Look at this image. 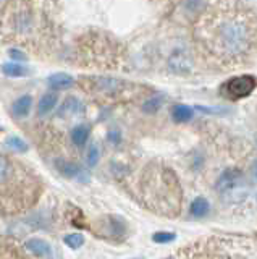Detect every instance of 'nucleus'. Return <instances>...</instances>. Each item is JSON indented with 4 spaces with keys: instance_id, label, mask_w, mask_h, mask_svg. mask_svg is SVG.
I'll use <instances>...</instances> for the list:
<instances>
[{
    "instance_id": "obj_1",
    "label": "nucleus",
    "mask_w": 257,
    "mask_h": 259,
    "mask_svg": "<svg viewBox=\"0 0 257 259\" xmlns=\"http://www.w3.org/2000/svg\"><path fill=\"white\" fill-rule=\"evenodd\" d=\"M194 36L205 60L236 68L257 54V12L239 2L219 4L200 16Z\"/></svg>"
},
{
    "instance_id": "obj_2",
    "label": "nucleus",
    "mask_w": 257,
    "mask_h": 259,
    "mask_svg": "<svg viewBox=\"0 0 257 259\" xmlns=\"http://www.w3.org/2000/svg\"><path fill=\"white\" fill-rule=\"evenodd\" d=\"M0 39L50 57L62 42L59 0H5L0 7Z\"/></svg>"
},
{
    "instance_id": "obj_3",
    "label": "nucleus",
    "mask_w": 257,
    "mask_h": 259,
    "mask_svg": "<svg viewBox=\"0 0 257 259\" xmlns=\"http://www.w3.org/2000/svg\"><path fill=\"white\" fill-rule=\"evenodd\" d=\"M44 193V180L33 167L0 151V215L28 214Z\"/></svg>"
},
{
    "instance_id": "obj_4",
    "label": "nucleus",
    "mask_w": 257,
    "mask_h": 259,
    "mask_svg": "<svg viewBox=\"0 0 257 259\" xmlns=\"http://www.w3.org/2000/svg\"><path fill=\"white\" fill-rule=\"evenodd\" d=\"M139 196L144 206L160 215L180 214L183 191L172 168L160 164H149L139 177Z\"/></svg>"
},
{
    "instance_id": "obj_5",
    "label": "nucleus",
    "mask_w": 257,
    "mask_h": 259,
    "mask_svg": "<svg viewBox=\"0 0 257 259\" xmlns=\"http://www.w3.org/2000/svg\"><path fill=\"white\" fill-rule=\"evenodd\" d=\"M123 47L104 31H87L75 40L68 60L84 68L117 70L123 60Z\"/></svg>"
},
{
    "instance_id": "obj_6",
    "label": "nucleus",
    "mask_w": 257,
    "mask_h": 259,
    "mask_svg": "<svg viewBox=\"0 0 257 259\" xmlns=\"http://www.w3.org/2000/svg\"><path fill=\"white\" fill-rule=\"evenodd\" d=\"M78 86L97 102L130 101L147 91V88L141 84L109 76H81L78 79Z\"/></svg>"
},
{
    "instance_id": "obj_7",
    "label": "nucleus",
    "mask_w": 257,
    "mask_h": 259,
    "mask_svg": "<svg viewBox=\"0 0 257 259\" xmlns=\"http://www.w3.org/2000/svg\"><path fill=\"white\" fill-rule=\"evenodd\" d=\"M255 88V78L251 75H241L228 79L227 83H223L220 88V93L223 97H227L230 101H238L247 97L254 91Z\"/></svg>"
},
{
    "instance_id": "obj_8",
    "label": "nucleus",
    "mask_w": 257,
    "mask_h": 259,
    "mask_svg": "<svg viewBox=\"0 0 257 259\" xmlns=\"http://www.w3.org/2000/svg\"><path fill=\"white\" fill-rule=\"evenodd\" d=\"M97 237L110 241H122L126 237V224L123 219L115 215H107L99 222Z\"/></svg>"
},
{
    "instance_id": "obj_9",
    "label": "nucleus",
    "mask_w": 257,
    "mask_h": 259,
    "mask_svg": "<svg viewBox=\"0 0 257 259\" xmlns=\"http://www.w3.org/2000/svg\"><path fill=\"white\" fill-rule=\"evenodd\" d=\"M243 183V172L238 168H227L225 172L220 175V178L217 180L215 188L219 193H228L231 190L238 188V186Z\"/></svg>"
},
{
    "instance_id": "obj_10",
    "label": "nucleus",
    "mask_w": 257,
    "mask_h": 259,
    "mask_svg": "<svg viewBox=\"0 0 257 259\" xmlns=\"http://www.w3.org/2000/svg\"><path fill=\"white\" fill-rule=\"evenodd\" d=\"M89 135H91V126L81 123V125H76L73 130L70 132V143L75 146V148H84V144L89 140Z\"/></svg>"
},
{
    "instance_id": "obj_11",
    "label": "nucleus",
    "mask_w": 257,
    "mask_h": 259,
    "mask_svg": "<svg viewBox=\"0 0 257 259\" xmlns=\"http://www.w3.org/2000/svg\"><path fill=\"white\" fill-rule=\"evenodd\" d=\"M57 101H59V96H57V91H49L45 93L41 101H39V107H37V112L39 115H47L49 112H52L55 109V105H57Z\"/></svg>"
},
{
    "instance_id": "obj_12",
    "label": "nucleus",
    "mask_w": 257,
    "mask_h": 259,
    "mask_svg": "<svg viewBox=\"0 0 257 259\" xmlns=\"http://www.w3.org/2000/svg\"><path fill=\"white\" fill-rule=\"evenodd\" d=\"M75 83V79L71 78L67 73H57V75H52L49 78V86L54 91H60V89H68Z\"/></svg>"
},
{
    "instance_id": "obj_13",
    "label": "nucleus",
    "mask_w": 257,
    "mask_h": 259,
    "mask_svg": "<svg viewBox=\"0 0 257 259\" xmlns=\"http://www.w3.org/2000/svg\"><path fill=\"white\" fill-rule=\"evenodd\" d=\"M83 110V104L81 101L78 99L75 96H70L68 99H65L63 105L59 109V117H63V115H75V113H79Z\"/></svg>"
},
{
    "instance_id": "obj_14",
    "label": "nucleus",
    "mask_w": 257,
    "mask_h": 259,
    "mask_svg": "<svg viewBox=\"0 0 257 259\" xmlns=\"http://www.w3.org/2000/svg\"><path fill=\"white\" fill-rule=\"evenodd\" d=\"M26 248L36 256H50L52 254V248L47 241L39 240V238H33L26 243Z\"/></svg>"
},
{
    "instance_id": "obj_15",
    "label": "nucleus",
    "mask_w": 257,
    "mask_h": 259,
    "mask_svg": "<svg viewBox=\"0 0 257 259\" xmlns=\"http://www.w3.org/2000/svg\"><path fill=\"white\" fill-rule=\"evenodd\" d=\"M2 73L7 76H12V78H20V76L29 75V70H28V67H25V65H21L18 62H12V63L2 65Z\"/></svg>"
},
{
    "instance_id": "obj_16",
    "label": "nucleus",
    "mask_w": 257,
    "mask_h": 259,
    "mask_svg": "<svg viewBox=\"0 0 257 259\" xmlns=\"http://www.w3.org/2000/svg\"><path fill=\"white\" fill-rule=\"evenodd\" d=\"M170 68L176 73L189 71V60L186 59L184 52H175L170 59Z\"/></svg>"
},
{
    "instance_id": "obj_17",
    "label": "nucleus",
    "mask_w": 257,
    "mask_h": 259,
    "mask_svg": "<svg viewBox=\"0 0 257 259\" xmlns=\"http://www.w3.org/2000/svg\"><path fill=\"white\" fill-rule=\"evenodd\" d=\"M209 209H211V206H209V201L205 198H196L194 201L191 202V209L189 212L192 217L196 219H202L209 214Z\"/></svg>"
},
{
    "instance_id": "obj_18",
    "label": "nucleus",
    "mask_w": 257,
    "mask_h": 259,
    "mask_svg": "<svg viewBox=\"0 0 257 259\" xmlns=\"http://www.w3.org/2000/svg\"><path fill=\"white\" fill-rule=\"evenodd\" d=\"M31 104H33V101H31V97L29 96H21L20 99L15 102L13 105V113H15V117H18V118H25L28 117V113L31 110Z\"/></svg>"
},
{
    "instance_id": "obj_19",
    "label": "nucleus",
    "mask_w": 257,
    "mask_h": 259,
    "mask_svg": "<svg viewBox=\"0 0 257 259\" xmlns=\"http://www.w3.org/2000/svg\"><path fill=\"white\" fill-rule=\"evenodd\" d=\"M173 118L176 121H188L192 118V110L188 107V105L178 104L173 107Z\"/></svg>"
},
{
    "instance_id": "obj_20",
    "label": "nucleus",
    "mask_w": 257,
    "mask_h": 259,
    "mask_svg": "<svg viewBox=\"0 0 257 259\" xmlns=\"http://www.w3.org/2000/svg\"><path fill=\"white\" fill-rule=\"evenodd\" d=\"M7 148H10L12 151H17V152H25V151H28V144L23 141L21 138L12 136L7 140Z\"/></svg>"
},
{
    "instance_id": "obj_21",
    "label": "nucleus",
    "mask_w": 257,
    "mask_h": 259,
    "mask_svg": "<svg viewBox=\"0 0 257 259\" xmlns=\"http://www.w3.org/2000/svg\"><path fill=\"white\" fill-rule=\"evenodd\" d=\"M65 243L71 249H78L84 243V237L81 233H70L65 237Z\"/></svg>"
},
{
    "instance_id": "obj_22",
    "label": "nucleus",
    "mask_w": 257,
    "mask_h": 259,
    "mask_svg": "<svg viewBox=\"0 0 257 259\" xmlns=\"http://www.w3.org/2000/svg\"><path fill=\"white\" fill-rule=\"evenodd\" d=\"M99 156H100V151H99V146L97 144H92L89 151H87V165L89 167H94L95 164L99 162Z\"/></svg>"
},
{
    "instance_id": "obj_23",
    "label": "nucleus",
    "mask_w": 257,
    "mask_h": 259,
    "mask_svg": "<svg viewBox=\"0 0 257 259\" xmlns=\"http://www.w3.org/2000/svg\"><path fill=\"white\" fill-rule=\"evenodd\" d=\"M172 240H175L173 232H157L154 235V241H157V243H168Z\"/></svg>"
},
{
    "instance_id": "obj_24",
    "label": "nucleus",
    "mask_w": 257,
    "mask_h": 259,
    "mask_svg": "<svg viewBox=\"0 0 257 259\" xmlns=\"http://www.w3.org/2000/svg\"><path fill=\"white\" fill-rule=\"evenodd\" d=\"M160 104H162V99H160V97H154V99H150V101L146 102V105H144V110H146V112H156L160 107Z\"/></svg>"
},
{
    "instance_id": "obj_25",
    "label": "nucleus",
    "mask_w": 257,
    "mask_h": 259,
    "mask_svg": "<svg viewBox=\"0 0 257 259\" xmlns=\"http://www.w3.org/2000/svg\"><path fill=\"white\" fill-rule=\"evenodd\" d=\"M109 140H110V141H114V143H118V141H120V135H118L117 132H112V133L109 135Z\"/></svg>"
},
{
    "instance_id": "obj_26",
    "label": "nucleus",
    "mask_w": 257,
    "mask_h": 259,
    "mask_svg": "<svg viewBox=\"0 0 257 259\" xmlns=\"http://www.w3.org/2000/svg\"><path fill=\"white\" fill-rule=\"evenodd\" d=\"M252 175L257 178V159L254 160V164H252Z\"/></svg>"
},
{
    "instance_id": "obj_27",
    "label": "nucleus",
    "mask_w": 257,
    "mask_h": 259,
    "mask_svg": "<svg viewBox=\"0 0 257 259\" xmlns=\"http://www.w3.org/2000/svg\"><path fill=\"white\" fill-rule=\"evenodd\" d=\"M0 132H2V126H0Z\"/></svg>"
}]
</instances>
